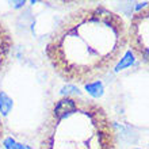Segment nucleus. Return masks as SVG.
<instances>
[{
  "label": "nucleus",
  "mask_w": 149,
  "mask_h": 149,
  "mask_svg": "<svg viewBox=\"0 0 149 149\" xmlns=\"http://www.w3.org/2000/svg\"><path fill=\"white\" fill-rule=\"evenodd\" d=\"M12 109V100L6 92H0V110L4 115H7Z\"/></svg>",
  "instance_id": "f03ea898"
},
{
  "label": "nucleus",
  "mask_w": 149,
  "mask_h": 149,
  "mask_svg": "<svg viewBox=\"0 0 149 149\" xmlns=\"http://www.w3.org/2000/svg\"><path fill=\"white\" fill-rule=\"evenodd\" d=\"M4 145L7 149H30L29 146H24V145H20V144H16L12 138H7L4 141Z\"/></svg>",
  "instance_id": "39448f33"
},
{
  "label": "nucleus",
  "mask_w": 149,
  "mask_h": 149,
  "mask_svg": "<svg viewBox=\"0 0 149 149\" xmlns=\"http://www.w3.org/2000/svg\"><path fill=\"white\" fill-rule=\"evenodd\" d=\"M74 110V102L71 100V99H63V100H60L58 104L56 106L54 109V113L57 117H65L68 115L69 113Z\"/></svg>",
  "instance_id": "f257e3e1"
},
{
  "label": "nucleus",
  "mask_w": 149,
  "mask_h": 149,
  "mask_svg": "<svg viewBox=\"0 0 149 149\" xmlns=\"http://www.w3.org/2000/svg\"><path fill=\"white\" fill-rule=\"evenodd\" d=\"M23 1H14V7L15 8H19V7H22V6H23Z\"/></svg>",
  "instance_id": "0eeeda50"
},
{
  "label": "nucleus",
  "mask_w": 149,
  "mask_h": 149,
  "mask_svg": "<svg viewBox=\"0 0 149 149\" xmlns=\"http://www.w3.org/2000/svg\"><path fill=\"white\" fill-rule=\"evenodd\" d=\"M86 90L88 91L94 98H99V96L103 95V86H102V83H99V81L92 83V84H87Z\"/></svg>",
  "instance_id": "7ed1b4c3"
},
{
  "label": "nucleus",
  "mask_w": 149,
  "mask_h": 149,
  "mask_svg": "<svg viewBox=\"0 0 149 149\" xmlns=\"http://www.w3.org/2000/svg\"><path fill=\"white\" fill-rule=\"evenodd\" d=\"M144 58H145L146 61L149 63V50H145V52H144Z\"/></svg>",
  "instance_id": "6e6552de"
},
{
  "label": "nucleus",
  "mask_w": 149,
  "mask_h": 149,
  "mask_svg": "<svg viewBox=\"0 0 149 149\" xmlns=\"http://www.w3.org/2000/svg\"><path fill=\"white\" fill-rule=\"evenodd\" d=\"M134 63V58H133V54H132V52H127L125 54V57L121 60V63L117 65V68H115V71L119 72L121 69H125V68L130 67L132 64Z\"/></svg>",
  "instance_id": "20e7f679"
},
{
  "label": "nucleus",
  "mask_w": 149,
  "mask_h": 149,
  "mask_svg": "<svg viewBox=\"0 0 149 149\" xmlns=\"http://www.w3.org/2000/svg\"><path fill=\"white\" fill-rule=\"evenodd\" d=\"M61 94H63V95H77L79 94V90L74 86H69V84H68V86L63 87Z\"/></svg>",
  "instance_id": "423d86ee"
}]
</instances>
